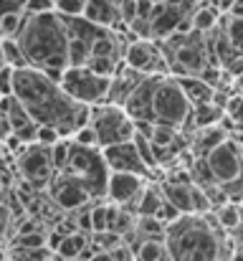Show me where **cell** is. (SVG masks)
<instances>
[{
  "mask_svg": "<svg viewBox=\"0 0 243 261\" xmlns=\"http://www.w3.org/2000/svg\"><path fill=\"white\" fill-rule=\"evenodd\" d=\"M13 96L25 107L38 127H53L64 140H74V135L91 124V107L74 101L59 82L48 79L43 71L25 66L13 76Z\"/></svg>",
  "mask_w": 243,
  "mask_h": 261,
  "instance_id": "obj_1",
  "label": "cell"
},
{
  "mask_svg": "<svg viewBox=\"0 0 243 261\" xmlns=\"http://www.w3.org/2000/svg\"><path fill=\"white\" fill-rule=\"evenodd\" d=\"M69 43L71 38L59 13L28 15L18 36V46L23 48L28 66L43 74H64L69 69Z\"/></svg>",
  "mask_w": 243,
  "mask_h": 261,
  "instance_id": "obj_2",
  "label": "cell"
},
{
  "mask_svg": "<svg viewBox=\"0 0 243 261\" xmlns=\"http://www.w3.org/2000/svg\"><path fill=\"white\" fill-rule=\"evenodd\" d=\"M165 246L170 261H221L223 241L215 213L182 216L167 228Z\"/></svg>",
  "mask_w": 243,
  "mask_h": 261,
  "instance_id": "obj_3",
  "label": "cell"
},
{
  "mask_svg": "<svg viewBox=\"0 0 243 261\" xmlns=\"http://www.w3.org/2000/svg\"><path fill=\"white\" fill-rule=\"evenodd\" d=\"M59 175L79 182L81 188L91 195V200H101L106 198V188H109V165L101 155V150H89L74 142L71 147V158L66 163V168Z\"/></svg>",
  "mask_w": 243,
  "mask_h": 261,
  "instance_id": "obj_4",
  "label": "cell"
},
{
  "mask_svg": "<svg viewBox=\"0 0 243 261\" xmlns=\"http://www.w3.org/2000/svg\"><path fill=\"white\" fill-rule=\"evenodd\" d=\"M91 127L99 135L101 150L114 147V145H124V142H134V137H137L134 119L122 107H114V104L91 107Z\"/></svg>",
  "mask_w": 243,
  "mask_h": 261,
  "instance_id": "obj_5",
  "label": "cell"
},
{
  "mask_svg": "<svg viewBox=\"0 0 243 261\" xmlns=\"http://www.w3.org/2000/svg\"><path fill=\"white\" fill-rule=\"evenodd\" d=\"M193 114V104L185 96L180 82L175 76H160L155 89V117L162 124H170L175 129L185 127Z\"/></svg>",
  "mask_w": 243,
  "mask_h": 261,
  "instance_id": "obj_6",
  "label": "cell"
},
{
  "mask_svg": "<svg viewBox=\"0 0 243 261\" xmlns=\"http://www.w3.org/2000/svg\"><path fill=\"white\" fill-rule=\"evenodd\" d=\"M61 89L84 107H99L109 101V91H112V79L94 74L91 69H66Z\"/></svg>",
  "mask_w": 243,
  "mask_h": 261,
  "instance_id": "obj_7",
  "label": "cell"
},
{
  "mask_svg": "<svg viewBox=\"0 0 243 261\" xmlns=\"http://www.w3.org/2000/svg\"><path fill=\"white\" fill-rule=\"evenodd\" d=\"M15 173L33 188H51L59 175L53 168V160H51V147L28 145L15 158Z\"/></svg>",
  "mask_w": 243,
  "mask_h": 261,
  "instance_id": "obj_8",
  "label": "cell"
},
{
  "mask_svg": "<svg viewBox=\"0 0 243 261\" xmlns=\"http://www.w3.org/2000/svg\"><path fill=\"white\" fill-rule=\"evenodd\" d=\"M124 64L145 76H172V64L160 41H134L124 54Z\"/></svg>",
  "mask_w": 243,
  "mask_h": 261,
  "instance_id": "obj_9",
  "label": "cell"
},
{
  "mask_svg": "<svg viewBox=\"0 0 243 261\" xmlns=\"http://www.w3.org/2000/svg\"><path fill=\"white\" fill-rule=\"evenodd\" d=\"M210 170L215 175V180L221 185H228L233 180H238L243 175V158H241V145L236 140L223 142L210 158H205Z\"/></svg>",
  "mask_w": 243,
  "mask_h": 261,
  "instance_id": "obj_10",
  "label": "cell"
},
{
  "mask_svg": "<svg viewBox=\"0 0 243 261\" xmlns=\"http://www.w3.org/2000/svg\"><path fill=\"white\" fill-rule=\"evenodd\" d=\"M101 155H104V160H106V165H109L112 173H132V175H140V177H147V175L152 173L145 165V160H142V155H140V150H137L134 142L104 147Z\"/></svg>",
  "mask_w": 243,
  "mask_h": 261,
  "instance_id": "obj_11",
  "label": "cell"
},
{
  "mask_svg": "<svg viewBox=\"0 0 243 261\" xmlns=\"http://www.w3.org/2000/svg\"><path fill=\"white\" fill-rule=\"evenodd\" d=\"M160 76H147L140 87L134 89V94L127 99V104L122 107L134 122H157L155 117V89H157Z\"/></svg>",
  "mask_w": 243,
  "mask_h": 261,
  "instance_id": "obj_12",
  "label": "cell"
},
{
  "mask_svg": "<svg viewBox=\"0 0 243 261\" xmlns=\"http://www.w3.org/2000/svg\"><path fill=\"white\" fill-rule=\"evenodd\" d=\"M145 180L140 175L132 173H112L109 175V188H106V203L112 205H134V200L140 198V193L145 190Z\"/></svg>",
  "mask_w": 243,
  "mask_h": 261,
  "instance_id": "obj_13",
  "label": "cell"
},
{
  "mask_svg": "<svg viewBox=\"0 0 243 261\" xmlns=\"http://www.w3.org/2000/svg\"><path fill=\"white\" fill-rule=\"evenodd\" d=\"M3 114L10 119L13 135H15L23 145H36L41 127L33 122V117L25 112V107H23L15 96H3Z\"/></svg>",
  "mask_w": 243,
  "mask_h": 261,
  "instance_id": "obj_14",
  "label": "cell"
},
{
  "mask_svg": "<svg viewBox=\"0 0 243 261\" xmlns=\"http://www.w3.org/2000/svg\"><path fill=\"white\" fill-rule=\"evenodd\" d=\"M51 200L64 211H74V208H86L91 203V195L81 188L79 182H74L64 175H56V180L51 185Z\"/></svg>",
  "mask_w": 243,
  "mask_h": 261,
  "instance_id": "obj_15",
  "label": "cell"
},
{
  "mask_svg": "<svg viewBox=\"0 0 243 261\" xmlns=\"http://www.w3.org/2000/svg\"><path fill=\"white\" fill-rule=\"evenodd\" d=\"M145 79H147L145 74H140V71L129 69L127 64H122V66H119V71H117V74H114V79H112V91H109V101H106V104L124 107V104H127V99L134 94V89L140 87Z\"/></svg>",
  "mask_w": 243,
  "mask_h": 261,
  "instance_id": "obj_16",
  "label": "cell"
},
{
  "mask_svg": "<svg viewBox=\"0 0 243 261\" xmlns=\"http://www.w3.org/2000/svg\"><path fill=\"white\" fill-rule=\"evenodd\" d=\"M228 140H231V135H228V129H226L223 124L200 129V132H195V137H193L190 155H193L195 160H205V158H210V155H213L223 142H228Z\"/></svg>",
  "mask_w": 243,
  "mask_h": 261,
  "instance_id": "obj_17",
  "label": "cell"
},
{
  "mask_svg": "<svg viewBox=\"0 0 243 261\" xmlns=\"http://www.w3.org/2000/svg\"><path fill=\"white\" fill-rule=\"evenodd\" d=\"M84 18L101 28H117L122 23V13L112 0H86Z\"/></svg>",
  "mask_w": 243,
  "mask_h": 261,
  "instance_id": "obj_18",
  "label": "cell"
},
{
  "mask_svg": "<svg viewBox=\"0 0 243 261\" xmlns=\"http://www.w3.org/2000/svg\"><path fill=\"white\" fill-rule=\"evenodd\" d=\"M162 193H165V200L172 203L182 216H195V213H193V182H172V180H165V182H162Z\"/></svg>",
  "mask_w": 243,
  "mask_h": 261,
  "instance_id": "obj_19",
  "label": "cell"
},
{
  "mask_svg": "<svg viewBox=\"0 0 243 261\" xmlns=\"http://www.w3.org/2000/svg\"><path fill=\"white\" fill-rule=\"evenodd\" d=\"M165 203V193H162V185L155 182H147L145 190L140 193V198L134 200V218H155L157 211Z\"/></svg>",
  "mask_w": 243,
  "mask_h": 261,
  "instance_id": "obj_20",
  "label": "cell"
},
{
  "mask_svg": "<svg viewBox=\"0 0 243 261\" xmlns=\"http://www.w3.org/2000/svg\"><path fill=\"white\" fill-rule=\"evenodd\" d=\"M177 82H180V87H182L185 96L190 99V104H193V107L213 104V99H215V91H218V89L210 87L205 79H200V76H182V79H177Z\"/></svg>",
  "mask_w": 243,
  "mask_h": 261,
  "instance_id": "obj_21",
  "label": "cell"
},
{
  "mask_svg": "<svg viewBox=\"0 0 243 261\" xmlns=\"http://www.w3.org/2000/svg\"><path fill=\"white\" fill-rule=\"evenodd\" d=\"M221 10L218 8H210V5H200L195 13H193V28L195 33H203V36H210L221 28Z\"/></svg>",
  "mask_w": 243,
  "mask_h": 261,
  "instance_id": "obj_22",
  "label": "cell"
},
{
  "mask_svg": "<svg viewBox=\"0 0 243 261\" xmlns=\"http://www.w3.org/2000/svg\"><path fill=\"white\" fill-rule=\"evenodd\" d=\"M89 246H91V236H86V233H74V236H64V239H61L56 254H59V259L79 261Z\"/></svg>",
  "mask_w": 243,
  "mask_h": 261,
  "instance_id": "obj_23",
  "label": "cell"
},
{
  "mask_svg": "<svg viewBox=\"0 0 243 261\" xmlns=\"http://www.w3.org/2000/svg\"><path fill=\"white\" fill-rule=\"evenodd\" d=\"M213 213H215V221H218V226H221L223 233H236L243 226L238 203H226L223 208H218V211H213Z\"/></svg>",
  "mask_w": 243,
  "mask_h": 261,
  "instance_id": "obj_24",
  "label": "cell"
},
{
  "mask_svg": "<svg viewBox=\"0 0 243 261\" xmlns=\"http://www.w3.org/2000/svg\"><path fill=\"white\" fill-rule=\"evenodd\" d=\"M132 233H134L140 241H165L167 228L162 226L157 218H137Z\"/></svg>",
  "mask_w": 243,
  "mask_h": 261,
  "instance_id": "obj_25",
  "label": "cell"
},
{
  "mask_svg": "<svg viewBox=\"0 0 243 261\" xmlns=\"http://www.w3.org/2000/svg\"><path fill=\"white\" fill-rule=\"evenodd\" d=\"M0 46H3V66H10V69H15V71H20V69L28 66V59H25L23 48L18 46V41L3 38Z\"/></svg>",
  "mask_w": 243,
  "mask_h": 261,
  "instance_id": "obj_26",
  "label": "cell"
},
{
  "mask_svg": "<svg viewBox=\"0 0 243 261\" xmlns=\"http://www.w3.org/2000/svg\"><path fill=\"white\" fill-rule=\"evenodd\" d=\"M221 31L228 36L231 46L243 54V20L231 18V15H223V18H221Z\"/></svg>",
  "mask_w": 243,
  "mask_h": 261,
  "instance_id": "obj_27",
  "label": "cell"
},
{
  "mask_svg": "<svg viewBox=\"0 0 243 261\" xmlns=\"http://www.w3.org/2000/svg\"><path fill=\"white\" fill-rule=\"evenodd\" d=\"M134 256L137 261H167V246L165 241H142Z\"/></svg>",
  "mask_w": 243,
  "mask_h": 261,
  "instance_id": "obj_28",
  "label": "cell"
},
{
  "mask_svg": "<svg viewBox=\"0 0 243 261\" xmlns=\"http://www.w3.org/2000/svg\"><path fill=\"white\" fill-rule=\"evenodd\" d=\"M182 135H180V129H175V127H170V124H162V122H155V135H152V145H157V147H165V150H170L177 140H180Z\"/></svg>",
  "mask_w": 243,
  "mask_h": 261,
  "instance_id": "obj_29",
  "label": "cell"
},
{
  "mask_svg": "<svg viewBox=\"0 0 243 261\" xmlns=\"http://www.w3.org/2000/svg\"><path fill=\"white\" fill-rule=\"evenodd\" d=\"M25 13H3V38L18 41L23 25H25Z\"/></svg>",
  "mask_w": 243,
  "mask_h": 261,
  "instance_id": "obj_30",
  "label": "cell"
},
{
  "mask_svg": "<svg viewBox=\"0 0 243 261\" xmlns=\"http://www.w3.org/2000/svg\"><path fill=\"white\" fill-rule=\"evenodd\" d=\"M71 147H74V140H61L59 145L51 147V160H53L56 173H61V170L66 168V163H69V158H71Z\"/></svg>",
  "mask_w": 243,
  "mask_h": 261,
  "instance_id": "obj_31",
  "label": "cell"
},
{
  "mask_svg": "<svg viewBox=\"0 0 243 261\" xmlns=\"http://www.w3.org/2000/svg\"><path fill=\"white\" fill-rule=\"evenodd\" d=\"M86 10V0H59L56 3V13L61 18H81Z\"/></svg>",
  "mask_w": 243,
  "mask_h": 261,
  "instance_id": "obj_32",
  "label": "cell"
},
{
  "mask_svg": "<svg viewBox=\"0 0 243 261\" xmlns=\"http://www.w3.org/2000/svg\"><path fill=\"white\" fill-rule=\"evenodd\" d=\"M74 142L81 145V147H89V150H101V142H99V135H96V129L89 124V127H84L79 129L76 135H74Z\"/></svg>",
  "mask_w": 243,
  "mask_h": 261,
  "instance_id": "obj_33",
  "label": "cell"
},
{
  "mask_svg": "<svg viewBox=\"0 0 243 261\" xmlns=\"http://www.w3.org/2000/svg\"><path fill=\"white\" fill-rule=\"evenodd\" d=\"M226 117H228L236 127L243 129V94H233V96H231V101H228V107H226Z\"/></svg>",
  "mask_w": 243,
  "mask_h": 261,
  "instance_id": "obj_34",
  "label": "cell"
},
{
  "mask_svg": "<svg viewBox=\"0 0 243 261\" xmlns=\"http://www.w3.org/2000/svg\"><path fill=\"white\" fill-rule=\"evenodd\" d=\"M155 218L160 221L165 228H170L172 223H177V221L182 218V213H180V211H177V208H175L172 203H167V200H165V203H162V208L157 211V216H155Z\"/></svg>",
  "mask_w": 243,
  "mask_h": 261,
  "instance_id": "obj_35",
  "label": "cell"
},
{
  "mask_svg": "<svg viewBox=\"0 0 243 261\" xmlns=\"http://www.w3.org/2000/svg\"><path fill=\"white\" fill-rule=\"evenodd\" d=\"M46 13H56V3L53 0H28L25 15H46Z\"/></svg>",
  "mask_w": 243,
  "mask_h": 261,
  "instance_id": "obj_36",
  "label": "cell"
},
{
  "mask_svg": "<svg viewBox=\"0 0 243 261\" xmlns=\"http://www.w3.org/2000/svg\"><path fill=\"white\" fill-rule=\"evenodd\" d=\"M61 140H64V137H61L59 129H53V127H41V129H38V140H36V145L53 147V145H59Z\"/></svg>",
  "mask_w": 243,
  "mask_h": 261,
  "instance_id": "obj_37",
  "label": "cell"
},
{
  "mask_svg": "<svg viewBox=\"0 0 243 261\" xmlns=\"http://www.w3.org/2000/svg\"><path fill=\"white\" fill-rule=\"evenodd\" d=\"M28 0H3V13H25Z\"/></svg>",
  "mask_w": 243,
  "mask_h": 261,
  "instance_id": "obj_38",
  "label": "cell"
},
{
  "mask_svg": "<svg viewBox=\"0 0 243 261\" xmlns=\"http://www.w3.org/2000/svg\"><path fill=\"white\" fill-rule=\"evenodd\" d=\"M231 18H238V20H243V0H236V5L231 8V13H228Z\"/></svg>",
  "mask_w": 243,
  "mask_h": 261,
  "instance_id": "obj_39",
  "label": "cell"
},
{
  "mask_svg": "<svg viewBox=\"0 0 243 261\" xmlns=\"http://www.w3.org/2000/svg\"><path fill=\"white\" fill-rule=\"evenodd\" d=\"M231 261H243V251H236V254L231 256Z\"/></svg>",
  "mask_w": 243,
  "mask_h": 261,
  "instance_id": "obj_40",
  "label": "cell"
},
{
  "mask_svg": "<svg viewBox=\"0 0 243 261\" xmlns=\"http://www.w3.org/2000/svg\"><path fill=\"white\" fill-rule=\"evenodd\" d=\"M241 158H243V145H241Z\"/></svg>",
  "mask_w": 243,
  "mask_h": 261,
  "instance_id": "obj_41",
  "label": "cell"
},
{
  "mask_svg": "<svg viewBox=\"0 0 243 261\" xmlns=\"http://www.w3.org/2000/svg\"><path fill=\"white\" fill-rule=\"evenodd\" d=\"M152 3H162V0H152Z\"/></svg>",
  "mask_w": 243,
  "mask_h": 261,
  "instance_id": "obj_42",
  "label": "cell"
}]
</instances>
